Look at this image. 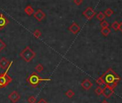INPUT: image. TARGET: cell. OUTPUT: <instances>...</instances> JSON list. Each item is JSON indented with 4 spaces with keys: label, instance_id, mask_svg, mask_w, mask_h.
Instances as JSON below:
<instances>
[{
    "label": "cell",
    "instance_id": "1",
    "mask_svg": "<svg viewBox=\"0 0 122 103\" xmlns=\"http://www.w3.org/2000/svg\"><path fill=\"white\" fill-rule=\"evenodd\" d=\"M117 74L111 68H109L103 75H102L101 77L104 80L106 86L109 87L111 89H114L116 87V84L115 83V77Z\"/></svg>",
    "mask_w": 122,
    "mask_h": 103
},
{
    "label": "cell",
    "instance_id": "2",
    "mask_svg": "<svg viewBox=\"0 0 122 103\" xmlns=\"http://www.w3.org/2000/svg\"><path fill=\"white\" fill-rule=\"evenodd\" d=\"M50 78H42L36 72H32L28 77L27 78V82L32 87H37L40 82L45 81H50Z\"/></svg>",
    "mask_w": 122,
    "mask_h": 103
},
{
    "label": "cell",
    "instance_id": "3",
    "mask_svg": "<svg viewBox=\"0 0 122 103\" xmlns=\"http://www.w3.org/2000/svg\"><path fill=\"white\" fill-rule=\"evenodd\" d=\"M20 57L26 62H30L36 57V53L29 47L27 46L20 53Z\"/></svg>",
    "mask_w": 122,
    "mask_h": 103
},
{
    "label": "cell",
    "instance_id": "4",
    "mask_svg": "<svg viewBox=\"0 0 122 103\" xmlns=\"http://www.w3.org/2000/svg\"><path fill=\"white\" fill-rule=\"evenodd\" d=\"M10 68H7V71L0 73V89L7 87L13 80V79L8 75V71Z\"/></svg>",
    "mask_w": 122,
    "mask_h": 103
},
{
    "label": "cell",
    "instance_id": "5",
    "mask_svg": "<svg viewBox=\"0 0 122 103\" xmlns=\"http://www.w3.org/2000/svg\"><path fill=\"white\" fill-rule=\"evenodd\" d=\"M83 15L88 20L92 19L94 16L96 15V12L94 11V9L92 7H87L85 11L83 12Z\"/></svg>",
    "mask_w": 122,
    "mask_h": 103
},
{
    "label": "cell",
    "instance_id": "6",
    "mask_svg": "<svg viewBox=\"0 0 122 103\" xmlns=\"http://www.w3.org/2000/svg\"><path fill=\"white\" fill-rule=\"evenodd\" d=\"M21 98L20 94L17 92L16 90L12 91L9 95H8V99L12 102V103H17Z\"/></svg>",
    "mask_w": 122,
    "mask_h": 103
},
{
    "label": "cell",
    "instance_id": "7",
    "mask_svg": "<svg viewBox=\"0 0 122 103\" xmlns=\"http://www.w3.org/2000/svg\"><path fill=\"white\" fill-rule=\"evenodd\" d=\"M12 62H9L8 60H7L6 57H3L0 59V68L2 70H6L7 68H10L12 65Z\"/></svg>",
    "mask_w": 122,
    "mask_h": 103
},
{
    "label": "cell",
    "instance_id": "8",
    "mask_svg": "<svg viewBox=\"0 0 122 103\" xmlns=\"http://www.w3.org/2000/svg\"><path fill=\"white\" fill-rule=\"evenodd\" d=\"M9 24L10 20L2 13H0V29H3Z\"/></svg>",
    "mask_w": 122,
    "mask_h": 103
},
{
    "label": "cell",
    "instance_id": "9",
    "mask_svg": "<svg viewBox=\"0 0 122 103\" xmlns=\"http://www.w3.org/2000/svg\"><path fill=\"white\" fill-rule=\"evenodd\" d=\"M113 92H114L113 89H111V88H110V87H108V86H105V87L103 88L102 94H103L106 98H110V97L113 95Z\"/></svg>",
    "mask_w": 122,
    "mask_h": 103
},
{
    "label": "cell",
    "instance_id": "10",
    "mask_svg": "<svg viewBox=\"0 0 122 103\" xmlns=\"http://www.w3.org/2000/svg\"><path fill=\"white\" fill-rule=\"evenodd\" d=\"M33 14H34V17L38 22H41V21H42L45 18V14L41 9H37Z\"/></svg>",
    "mask_w": 122,
    "mask_h": 103
},
{
    "label": "cell",
    "instance_id": "11",
    "mask_svg": "<svg viewBox=\"0 0 122 103\" xmlns=\"http://www.w3.org/2000/svg\"><path fill=\"white\" fill-rule=\"evenodd\" d=\"M68 30H69L71 33H73V34H78V33L80 32L81 27H80V26H79L77 23L73 22L72 24L68 27Z\"/></svg>",
    "mask_w": 122,
    "mask_h": 103
},
{
    "label": "cell",
    "instance_id": "12",
    "mask_svg": "<svg viewBox=\"0 0 122 103\" xmlns=\"http://www.w3.org/2000/svg\"><path fill=\"white\" fill-rule=\"evenodd\" d=\"M81 87H82V88H83V89H85V90H89V89L92 87L93 83L90 81V80L86 79V80H84L81 82Z\"/></svg>",
    "mask_w": 122,
    "mask_h": 103
},
{
    "label": "cell",
    "instance_id": "13",
    "mask_svg": "<svg viewBox=\"0 0 122 103\" xmlns=\"http://www.w3.org/2000/svg\"><path fill=\"white\" fill-rule=\"evenodd\" d=\"M25 12L28 16H31V15H32V14L35 13V10H34V9L32 7V6L28 5V6H27V7L25 8Z\"/></svg>",
    "mask_w": 122,
    "mask_h": 103
},
{
    "label": "cell",
    "instance_id": "14",
    "mask_svg": "<svg viewBox=\"0 0 122 103\" xmlns=\"http://www.w3.org/2000/svg\"><path fill=\"white\" fill-rule=\"evenodd\" d=\"M101 34L105 36V37H107L110 33H111V29L108 28V27H105V28H102L101 30Z\"/></svg>",
    "mask_w": 122,
    "mask_h": 103
},
{
    "label": "cell",
    "instance_id": "15",
    "mask_svg": "<svg viewBox=\"0 0 122 103\" xmlns=\"http://www.w3.org/2000/svg\"><path fill=\"white\" fill-rule=\"evenodd\" d=\"M35 70L37 73H40V72H42L44 70V67H43V65L42 64H38V65H37L35 66Z\"/></svg>",
    "mask_w": 122,
    "mask_h": 103
},
{
    "label": "cell",
    "instance_id": "16",
    "mask_svg": "<svg viewBox=\"0 0 122 103\" xmlns=\"http://www.w3.org/2000/svg\"><path fill=\"white\" fill-rule=\"evenodd\" d=\"M65 94L67 97L68 98H72L74 95H75V92H73V90L72 89H68L65 92Z\"/></svg>",
    "mask_w": 122,
    "mask_h": 103
},
{
    "label": "cell",
    "instance_id": "17",
    "mask_svg": "<svg viewBox=\"0 0 122 103\" xmlns=\"http://www.w3.org/2000/svg\"><path fill=\"white\" fill-rule=\"evenodd\" d=\"M33 36L36 38V39H40V37L42 36V32H40V29H36L33 32Z\"/></svg>",
    "mask_w": 122,
    "mask_h": 103
},
{
    "label": "cell",
    "instance_id": "18",
    "mask_svg": "<svg viewBox=\"0 0 122 103\" xmlns=\"http://www.w3.org/2000/svg\"><path fill=\"white\" fill-rule=\"evenodd\" d=\"M96 83H97L99 86H103V87L106 86L105 82H104V80H103V78L101 77V76L99 77L98 78H97V80H96Z\"/></svg>",
    "mask_w": 122,
    "mask_h": 103
},
{
    "label": "cell",
    "instance_id": "19",
    "mask_svg": "<svg viewBox=\"0 0 122 103\" xmlns=\"http://www.w3.org/2000/svg\"><path fill=\"white\" fill-rule=\"evenodd\" d=\"M96 17H97V19H98V20H100L101 22V21H103V20H104L105 19V18H106V15L104 14V13H103V12H99L97 15H96Z\"/></svg>",
    "mask_w": 122,
    "mask_h": 103
},
{
    "label": "cell",
    "instance_id": "20",
    "mask_svg": "<svg viewBox=\"0 0 122 103\" xmlns=\"http://www.w3.org/2000/svg\"><path fill=\"white\" fill-rule=\"evenodd\" d=\"M27 102L28 103H36L37 99L34 95H31L27 98Z\"/></svg>",
    "mask_w": 122,
    "mask_h": 103
},
{
    "label": "cell",
    "instance_id": "21",
    "mask_svg": "<svg viewBox=\"0 0 122 103\" xmlns=\"http://www.w3.org/2000/svg\"><path fill=\"white\" fill-rule=\"evenodd\" d=\"M102 92H103V88L101 86H98L95 89V93L97 95H101L102 94Z\"/></svg>",
    "mask_w": 122,
    "mask_h": 103
},
{
    "label": "cell",
    "instance_id": "22",
    "mask_svg": "<svg viewBox=\"0 0 122 103\" xmlns=\"http://www.w3.org/2000/svg\"><path fill=\"white\" fill-rule=\"evenodd\" d=\"M113 14V12L111 8H108L107 9H106V11L104 12V14L107 17H111Z\"/></svg>",
    "mask_w": 122,
    "mask_h": 103
},
{
    "label": "cell",
    "instance_id": "23",
    "mask_svg": "<svg viewBox=\"0 0 122 103\" xmlns=\"http://www.w3.org/2000/svg\"><path fill=\"white\" fill-rule=\"evenodd\" d=\"M6 47H7V44L4 42L2 39H0V52H1L4 49H5Z\"/></svg>",
    "mask_w": 122,
    "mask_h": 103
},
{
    "label": "cell",
    "instance_id": "24",
    "mask_svg": "<svg viewBox=\"0 0 122 103\" xmlns=\"http://www.w3.org/2000/svg\"><path fill=\"white\" fill-rule=\"evenodd\" d=\"M118 25H119V23H118V22L115 21V22H113V24H111V27H112L115 31H117V30H118Z\"/></svg>",
    "mask_w": 122,
    "mask_h": 103
},
{
    "label": "cell",
    "instance_id": "25",
    "mask_svg": "<svg viewBox=\"0 0 122 103\" xmlns=\"http://www.w3.org/2000/svg\"><path fill=\"white\" fill-rule=\"evenodd\" d=\"M100 25H101V27L102 28H105V27H108L109 24H108V22L107 21L103 20V21H101Z\"/></svg>",
    "mask_w": 122,
    "mask_h": 103
},
{
    "label": "cell",
    "instance_id": "26",
    "mask_svg": "<svg viewBox=\"0 0 122 103\" xmlns=\"http://www.w3.org/2000/svg\"><path fill=\"white\" fill-rule=\"evenodd\" d=\"M73 2H74L76 5L79 6V5H81L82 4L83 0H73Z\"/></svg>",
    "mask_w": 122,
    "mask_h": 103
},
{
    "label": "cell",
    "instance_id": "27",
    "mask_svg": "<svg viewBox=\"0 0 122 103\" xmlns=\"http://www.w3.org/2000/svg\"><path fill=\"white\" fill-rule=\"evenodd\" d=\"M37 103H48V102H47V101H46L44 98H41V99H40L37 102Z\"/></svg>",
    "mask_w": 122,
    "mask_h": 103
},
{
    "label": "cell",
    "instance_id": "28",
    "mask_svg": "<svg viewBox=\"0 0 122 103\" xmlns=\"http://www.w3.org/2000/svg\"><path fill=\"white\" fill-rule=\"evenodd\" d=\"M118 30L121 31L122 32V22L119 23V25H118Z\"/></svg>",
    "mask_w": 122,
    "mask_h": 103
},
{
    "label": "cell",
    "instance_id": "29",
    "mask_svg": "<svg viewBox=\"0 0 122 103\" xmlns=\"http://www.w3.org/2000/svg\"><path fill=\"white\" fill-rule=\"evenodd\" d=\"M101 103H108V102L106 99H104V100H103V101L101 102Z\"/></svg>",
    "mask_w": 122,
    "mask_h": 103
}]
</instances>
